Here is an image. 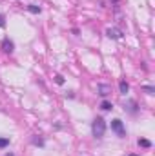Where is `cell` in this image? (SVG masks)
<instances>
[{
    "label": "cell",
    "mask_w": 155,
    "mask_h": 156,
    "mask_svg": "<svg viewBox=\"0 0 155 156\" xmlns=\"http://www.w3.org/2000/svg\"><path fill=\"white\" fill-rule=\"evenodd\" d=\"M119 87H120V93H122V94H126V93H128V89H130V85H128L126 82H120V83H119Z\"/></svg>",
    "instance_id": "7"
},
{
    "label": "cell",
    "mask_w": 155,
    "mask_h": 156,
    "mask_svg": "<svg viewBox=\"0 0 155 156\" xmlns=\"http://www.w3.org/2000/svg\"><path fill=\"white\" fill-rule=\"evenodd\" d=\"M13 47H15V45H13V42H11V40L4 38V42H2V49H4L6 53H13Z\"/></svg>",
    "instance_id": "4"
},
{
    "label": "cell",
    "mask_w": 155,
    "mask_h": 156,
    "mask_svg": "<svg viewBox=\"0 0 155 156\" xmlns=\"http://www.w3.org/2000/svg\"><path fill=\"white\" fill-rule=\"evenodd\" d=\"M139 145H141V147H144V149H150V147H152V142H150V140L141 138V140H139Z\"/></svg>",
    "instance_id": "6"
},
{
    "label": "cell",
    "mask_w": 155,
    "mask_h": 156,
    "mask_svg": "<svg viewBox=\"0 0 155 156\" xmlns=\"http://www.w3.org/2000/svg\"><path fill=\"white\" fill-rule=\"evenodd\" d=\"M9 145V140L7 138H0V147H7Z\"/></svg>",
    "instance_id": "9"
},
{
    "label": "cell",
    "mask_w": 155,
    "mask_h": 156,
    "mask_svg": "<svg viewBox=\"0 0 155 156\" xmlns=\"http://www.w3.org/2000/svg\"><path fill=\"white\" fill-rule=\"evenodd\" d=\"M6 26V18H4V15H0V27H4Z\"/></svg>",
    "instance_id": "13"
},
{
    "label": "cell",
    "mask_w": 155,
    "mask_h": 156,
    "mask_svg": "<svg viewBox=\"0 0 155 156\" xmlns=\"http://www.w3.org/2000/svg\"><path fill=\"white\" fill-rule=\"evenodd\" d=\"M142 89H144V91H146L148 94H153V93H155V89H153V87H142Z\"/></svg>",
    "instance_id": "12"
},
{
    "label": "cell",
    "mask_w": 155,
    "mask_h": 156,
    "mask_svg": "<svg viewBox=\"0 0 155 156\" xmlns=\"http://www.w3.org/2000/svg\"><path fill=\"white\" fill-rule=\"evenodd\" d=\"M28 9H29L31 13H40V7H37V5H29Z\"/></svg>",
    "instance_id": "10"
},
{
    "label": "cell",
    "mask_w": 155,
    "mask_h": 156,
    "mask_svg": "<svg viewBox=\"0 0 155 156\" xmlns=\"http://www.w3.org/2000/svg\"><path fill=\"white\" fill-rule=\"evenodd\" d=\"M99 91H100L102 96H108V94L112 93V87H110V85H99Z\"/></svg>",
    "instance_id": "5"
},
{
    "label": "cell",
    "mask_w": 155,
    "mask_h": 156,
    "mask_svg": "<svg viewBox=\"0 0 155 156\" xmlns=\"http://www.w3.org/2000/svg\"><path fill=\"white\" fill-rule=\"evenodd\" d=\"M106 35H108L110 38H113V40H119L120 37H122V31H120V29H117V27H110V29L106 31Z\"/></svg>",
    "instance_id": "3"
},
{
    "label": "cell",
    "mask_w": 155,
    "mask_h": 156,
    "mask_svg": "<svg viewBox=\"0 0 155 156\" xmlns=\"http://www.w3.org/2000/svg\"><path fill=\"white\" fill-rule=\"evenodd\" d=\"M55 82H57L59 85H62V83H64V78L60 76V75H57V76H55Z\"/></svg>",
    "instance_id": "11"
},
{
    "label": "cell",
    "mask_w": 155,
    "mask_h": 156,
    "mask_svg": "<svg viewBox=\"0 0 155 156\" xmlns=\"http://www.w3.org/2000/svg\"><path fill=\"white\" fill-rule=\"evenodd\" d=\"M130 156H137V154H130Z\"/></svg>",
    "instance_id": "15"
},
{
    "label": "cell",
    "mask_w": 155,
    "mask_h": 156,
    "mask_svg": "<svg viewBox=\"0 0 155 156\" xmlns=\"http://www.w3.org/2000/svg\"><path fill=\"white\" fill-rule=\"evenodd\" d=\"M33 144H37V145H44V142H42V140H37V138L33 140Z\"/></svg>",
    "instance_id": "14"
},
{
    "label": "cell",
    "mask_w": 155,
    "mask_h": 156,
    "mask_svg": "<svg viewBox=\"0 0 155 156\" xmlns=\"http://www.w3.org/2000/svg\"><path fill=\"white\" fill-rule=\"evenodd\" d=\"M7 156H13V154H7Z\"/></svg>",
    "instance_id": "16"
},
{
    "label": "cell",
    "mask_w": 155,
    "mask_h": 156,
    "mask_svg": "<svg viewBox=\"0 0 155 156\" xmlns=\"http://www.w3.org/2000/svg\"><path fill=\"white\" fill-rule=\"evenodd\" d=\"M112 131L117 133V136H120V138L126 134V129H124V125H122L120 120H113V122H112Z\"/></svg>",
    "instance_id": "2"
},
{
    "label": "cell",
    "mask_w": 155,
    "mask_h": 156,
    "mask_svg": "<svg viewBox=\"0 0 155 156\" xmlns=\"http://www.w3.org/2000/svg\"><path fill=\"white\" fill-rule=\"evenodd\" d=\"M100 107H102V109H104V111H110V109H112V107H113V105H112V104H110V102H102V104H100Z\"/></svg>",
    "instance_id": "8"
},
{
    "label": "cell",
    "mask_w": 155,
    "mask_h": 156,
    "mask_svg": "<svg viewBox=\"0 0 155 156\" xmlns=\"http://www.w3.org/2000/svg\"><path fill=\"white\" fill-rule=\"evenodd\" d=\"M91 131H93V136L102 138L104 133H106V122L102 118H95L93 120V125H91Z\"/></svg>",
    "instance_id": "1"
}]
</instances>
